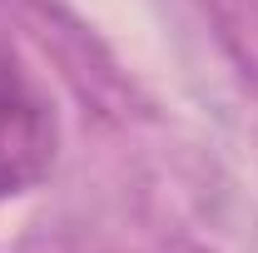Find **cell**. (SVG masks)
Listing matches in <instances>:
<instances>
[{
    "label": "cell",
    "mask_w": 258,
    "mask_h": 253,
    "mask_svg": "<svg viewBox=\"0 0 258 253\" xmlns=\"http://www.w3.org/2000/svg\"><path fill=\"white\" fill-rule=\"evenodd\" d=\"M55 164V114L0 50V199L30 194Z\"/></svg>",
    "instance_id": "cell-1"
}]
</instances>
